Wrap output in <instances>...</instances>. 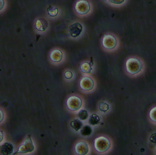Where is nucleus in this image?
Listing matches in <instances>:
<instances>
[{"mask_svg":"<svg viewBox=\"0 0 156 155\" xmlns=\"http://www.w3.org/2000/svg\"><path fill=\"white\" fill-rule=\"evenodd\" d=\"M94 146L97 153L104 154L107 153L111 149V143L108 138L101 136L95 139Z\"/></svg>","mask_w":156,"mask_h":155,"instance_id":"3","label":"nucleus"},{"mask_svg":"<svg viewBox=\"0 0 156 155\" xmlns=\"http://www.w3.org/2000/svg\"><path fill=\"white\" fill-rule=\"evenodd\" d=\"M107 3L110 5L114 7H119L123 5L124 4L127 2V1L125 0H118V1H113V0H108V1H105Z\"/></svg>","mask_w":156,"mask_h":155,"instance_id":"14","label":"nucleus"},{"mask_svg":"<svg viewBox=\"0 0 156 155\" xmlns=\"http://www.w3.org/2000/svg\"><path fill=\"white\" fill-rule=\"evenodd\" d=\"M155 153H156V150H155Z\"/></svg>","mask_w":156,"mask_h":155,"instance_id":"25","label":"nucleus"},{"mask_svg":"<svg viewBox=\"0 0 156 155\" xmlns=\"http://www.w3.org/2000/svg\"><path fill=\"white\" fill-rule=\"evenodd\" d=\"M101 44L104 49L108 52L115 51L119 46V40L116 36L111 33L104 35Z\"/></svg>","mask_w":156,"mask_h":155,"instance_id":"2","label":"nucleus"},{"mask_svg":"<svg viewBox=\"0 0 156 155\" xmlns=\"http://www.w3.org/2000/svg\"><path fill=\"white\" fill-rule=\"evenodd\" d=\"M150 141L151 143L155 144L156 146V133L152 134L150 137Z\"/></svg>","mask_w":156,"mask_h":155,"instance_id":"22","label":"nucleus"},{"mask_svg":"<svg viewBox=\"0 0 156 155\" xmlns=\"http://www.w3.org/2000/svg\"><path fill=\"white\" fill-rule=\"evenodd\" d=\"M78 116H79L80 119L82 120H86L89 117L87 111L83 110V109L79 111Z\"/></svg>","mask_w":156,"mask_h":155,"instance_id":"18","label":"nucleus"},{"mask_svg":"<svg viewBox=\"0 0 156 155\" xmlns=\"http://www.w3.org/2000/svg\"><path fill=\"white\" fill-rule=\"evenodd\" d=\"M35 27L38 31H44L45 30V26L42 23L41 19H38L36 21Z\"/></svg>","mask_w":156,"mask_h":155,"instance_id":"17","label":"nucleus"},{"mask_svg":"<svg viewBox=\"0 0 156 155\" xmlns=\"http://www.w3.org/2000/svg\"><path fill=\"white\" fill-rule=\"evenodd\" d=\"M83 26L78 22L75 23L70 26L69 32L72 37L76 38L79 37L82 32Z\"/></svg>","mask_w":156,"mask_h":155,"instance_id":"9","label":"nucleus"},{"mask_svg":"<svg viewBox=\"0 0 156 155\" xmlns=\"http://www.w3.org/2000/svg\"><path fill=\"white\" fill-rule=\"evenodd\" d=\"M3 139V135L2 132L1 131V143Z\"/></svg>","mask_w":156,"mask_h":155,"instance_id":"24","label":"nucleus"},{"mask_svg":"<svg viewBox=\"0 0 156 155\" xmlns=\"http://www.w3.org/2000/svg\"><path fill=\"white\" fill-rule=\"evenodd\" d=\"M14 147L9 143H5L1 146V154L2 155H11L13 154Z\"/></svg>","mask_w":156,"mask_h":155,"instance_id":"10","label":"nucleus"},{"mask_svg":"<svg viewBox=\"0 0 156 155\" xmlns=\"http://www.w3.org/2000/svg\"><path fill=\"white\" fill-rule=\"evenodd\" d=\"M149 116L152 122L156 123V107L152 108L150 111Z\"/></svg>","mask_w":156,"mask_h":155,"instance_id":"20","label":"nucleus"},{"mask_svg":"<svg viewBox=\"0 0 156 155\" xmlns=\"http://www.w3.org/2000/svg\"><path fill=\"white\" fill-rule=\"evenodd\" d=\"M65 77L68 79H70L73 77V74L71 71H67L65 74Z\"/></svg>","mask_w":156,"mask_h":155,"instance_id":"23","label":"nucleus"},{"mask_svg":"<svg viewBox=\"0 0 156 155\" xmlns=\"http://www.w3.org/2000/svg\"><path fill=\"white\" fill-rule=\"evenodd\" d=\"M80 87L84 91H90L94 87L93 80L89 77H84L80 82Z\"/></svg>","mask_w":156,"mask_h":155,"instance_id":"8","label":"nucleus"},{"mask_svg":"<svg viewBox=\"0 0 156 155\" xmlns=\"http://www.w3.org/2000/svg\"><path fill=\"white\" fill-rule=\"evenodd\" d=\"M75 153L76 155H87L90 152L89 145L86 142L81 141L75 145Z\"/></svg>","mask_w":156,"mask_h":155,"instance_id":"7","label":"nucleus"},{"mask_svg":"<svg viewBox=\"0 0 156 155\" xmlns=\"http://www.w3.org/2000/svg\"><path fill=\"white\" fill-rule=\"evenodd\" d=\"M92 129L89 126H86L81 130L80 133L83 136H89L92 133Z\"/></svg>","mask_w":156,"mask_h":155,"instance_id":"16","label":"nucleus"},{"mask_svg":"<svg viewBox=\"0 0 156 155\" xmlns=\"http://www.w3.org/2000/svg\"><path fill=\"white\" fill-rule=\"evenodd\" d=\"M71 127L77 131L81 129L83 126V122L78 118H76L73 121H72L70 124Z\"/></svg>","mask_w":156,"mask_h":155,"instance_id":"13","label":"nucleus"},{"mask_svg":"<svg viewBox=\"0 0 156 155\" xmlns=\"http://www.w3.org/2000/svg\"><path fill=\"white\" fill-rule=\"evenodd\" d=\"M35 147L30 135H28V137L25 139L23 143L20 146L16 152L13 153V155L23 154L29 153L33 152L34 150Z\"/></svg>","mask_w":156,"mask_h":155,"instance_id":"4","label":"nucleus"},{"mask_svg":"<svg viewBox=\"0 0 156 155\" xmlns=\"http://www.w3.org/2000/svg\"><path fill=\"white\" fill-rule=\"evenodd\" d=\"M47 10L48 14L52 17L56 16L58 13V9L57 8H49L47 9Z\"/></svg>","mask_w":156,"mask_h":155,"instance_id":"19","label":"nucleus"},{"mask_svg":"<svg viewBox=\"0 0 156 155\" xmlns=\"http://www.w3.org/2000/svg\"><path fill=\"white\" fill-rule=\"evenodd\" d=\"M80 69L81 72L85 74H89L92 70V65L88 62H84L81 65Z\"/></svg>","mask_w":156,"mask_h":155,"instance_id":"12","label":"nucleus"},{"mask_svg":"<svg viewBox=\"0 0 156 155\" xmlns=\"http://www.w3.org/2000/svg\"><path fill=\"white\" fill-rule=\"evenodd\" d=\"M109 109V106L107 103L105 102H101L99 104V109L101 111L106 112Z\"/></svg>","mask_w":156,"mask_h":155,"instance_id":"21","label":"nucleus"},{"mask_svg":"<svg viewBox=\"0 0 156 155\" xmlns=\"http://www.w3.org/2000/svg\"><path fill=\"white\" fill-rule=\"evenodd\" d=\"M50 59L53 62H59L63 58V53L59 49H55L52 51L50 55Z\"/></svg>","mask_w":156,"mask_h":155,"instance_id":"11","label":"nucleus"},{"mask_svg":"<svg viewBox=\"0 0 156 155\" xmlns=\"http://www.w3.org/2000/svg\"><path fill=\"white\" fill-rule=\"evenodd\" d=\"M76 11L81 15H85L90 11V6L88 1H80L76 4L75 6Z\"/></svg>","mask_w":156,"mask_h":155,"instance_id":"6","label":"nucleus"},{"mask_svg":"<svg viewBox=\"0 0 156 155\" xmlns=\"http://www.w3.org/2000/svg\"><path fill=\"white\" fill-rule=\"evenodd\" d=\"M100 121V118L98 114H94L91 115L90 117L88 122L91 125H97Z\"/></svg>","mask_w":156,"mask_h":155,"instance_id":"15","label":"nucleus"},{"mask_svg":"<svg viewBox=\"0 0 156 155\" xmlns=\"http://www.w3.org/2000/svg\"><path fill=\"white\" fill-rule=\"evenodd\" d=\"M145 65L144 61L139 57H131L127 58L125 63L126 71L130 75H138L144 70Z\"/></svg>","mask_w":156,"mask_h":155,"instance_id":"1","label":"nucleus"},{"mask_svg":"<svg viewBox=\"0 0 156 155\" xmlns=\"http://www.w3.org/2000/svg\"><path fill=\"white\" fill-rule=\"evenodd\" d=\"M67 106L70 110L76 111L79 110L82 105V101L80 97H71L67 101Z\"/></svg>","mask_w":156,"mask_h":155,"instance_id":"5","label":"nucleus"}]
</instances>
